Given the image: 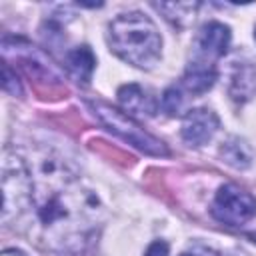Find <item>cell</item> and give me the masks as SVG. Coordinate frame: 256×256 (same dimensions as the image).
<instances>
[{
  "instance_id": "obj_1",
  "label": "cell",
  "mask_w": 256,
  "mask_h": 256,
  "mask_svg": "<svg viewBox=\"0 0 256 256\" xmlns=\"http://www.w3.org/2000/svg\"><path fill=\"white\" fill-rule=\"evenodd\" d=\"M32 202H36L38 218L52 244L68 246L82 234L90 218L96 216V196L84 190L70 176H42L34 186Z\"/></svg>"
},
{
  "instance_id": "obj_2",
  "label": "cell",
  "mask_w": 256,
  "mask_h": 256,
  "mask_svg": "<svg viewBox=\"0 0 256 256\" xmlns=\"http://www.w3.org/2000/svg\"><path fill=\"white\" fill-rule=\"evenodd\" d=\"M108 40L116 56L138 68L154 66L162 52V38L156 24L140 12L114 18L108 26Z\"/></svg>"
},
{
  "instance_id": "obj_3",
  "label": "cell",
  "mask_w": 256,
  "mask_h": 256,
  "mask_svg": "<svg viewBox=\"0 0 256 256\" xmlns=\"http://www.w3.org/2000/svg\"><path fill=\"white\" fill-rule=\"evenodd\" d=\"M90 110L96 114V118L116 136H120L124 142L132 144L140 152H146L150 156H166L168 148L164 146L162 140L146 132L138 122H134L126 112H120L118 108H112L110 104L102 100H88Z\"/></svg>"
},
{
  "instance_id": "obj_4",
  "label": "cell",
  "mask_w": 256,
  "mask_h": 256,
  "mask_svg": "<svg viewBox=\"0 0 256 256\" xmlns=\"http://www.w3.org/2000/svg\"><path fill=\"white\" fill-rule=\"evenodd\" d=\"M212 216L226 226H242L256 216V198L236 184H224L214 196Z\"/></svg>"
},
{
  "instance_id": "obj_5",
  "label": "cell",
  "mask_w": 256,
  "mask_h": 256,
  "mask_svg": "<svg viewBox=\"0 0 256 256\" xmlns=\"http://www.w3.org/2000/svg\"><path fill=\"white\" fill-rule=\"evenodd\" d=\"M2 192H4V204H2L4 220H8L10 214H18L20 210H24L28 202H32L34 186L20 158H10L6 154L2 166Z\"/></svg>"
},
{
  "instance_id": "obj_6",
  "label": "cell",
  "mask_w": 256,
  "mask_h": 256,
  "mask_svg": "<svg viewBox=\"0 0 256 256\" xmlns=\"http://www.w3.org/2000/svg\"><path fill=\"white\" fill-rule=\"evenodd\" d=\"M220 128L218 116L208 108H194L182 120V138L190 146L206 144Z\"/></svg>"
},
{
  "instance_id": "obj_7",
  "label": "cell",
  "mask_w": 256,
  "mask_h": 256,
  "mask_svg": "<svg viewBox=\"0 0 256 256\" xmlns=\"http://www.w3.org/2000/svg\"><path fill=\"white\" fill-rule=\"evenodd\" d=\"M118 100L124 110L140 116H154L158 110V102L150 90L142 88L140 84H124L118 90Z\"/></svg>"
},
{
  "instance_id": "obj_8",
  "label": "cell",
  "mask_w": 256,
  "mask_h": 256,
  "mask_svg": "<svg viewBox=\"0 0 256 256\" xmlns=\"http://www.w3.org/2000/svg\"><path fill=\"white\" fill-rule=\"evenodd\" d=\"M230 46V28L222 22H208L198 34V50L204 56L220 58Z\"/></svg>"
},
{
  "instance_id": "obj_9",
  "label": "cell",
  "mask_w": 256,
  "mask_h": 256,
  "mask_svg": "<svg viewBox=\"0 0 256 256\" xmlns=\"http://www.w3.org/2000/svg\"><path fill=\"white\" fill-rule=\"evenodd\" d=\"M216 76L218 74H216L214 64H208L204 60H196V62L188 64L186 74L182 78V84L190 94H204L206 90H210L214 86Z\"/></svg>"
},
{
  "instance_id": "obj_10",
  "label": "cell",
  "mask_w": 256,
  "mask_h": 256,
  "mask_svg": "<svg viewBox=\"0 0 256 256\" xmlns=\"http://www.w3.org/2000/svg\"><path fill=\"white\" fill-rule=\"evenodd\" d=\"M230 80V96L236 102H246L256 94V68L250 62H234Z\"/></svg>"
},
{
  "instance_id": "obj_11",
  "label": "cell",
  "mask_w": 256,
  "mask_h": 256,
  "mask_svg": "<svg viewBox=\"0 0 256 256\" xmlns=\"http://www.w3.org/2000/svg\"><path fill=\"white\" fill-rule=\"evenodd\" d=\"M20 62L30 76L34 74V76H42V78H48L54 82L60 80V72L56 70V66L42 52H38L34 46H26V50L20 52Z\"/></svg>"
},
{
  "instance_id": "obj_12",
  "label": "cell",
  "mask_w": 256,
  "mask_h": 256,
  "mask_svg": "<svg viewBox=\"0 0 256 256\" xmlns=\"http://www.w3.org/2000/svg\"><path fill=\"white\" fill-rule=\"evenodd\" d=\"M94 64H96V60H94V54L88 46H78L66 54V66H68L70 74L82 84H88L92 70H94Z\"/></svg>"
},
{
  "instance_id": "obj_13",
  "label": "cell",
  "mask_w": 256,
  "mask_h": 256,
  "mask_svg": "<svg viewBox=\"0 0 256 256\" xmlns=\"http://www.w3.org/2000/svg\"><path fill=\"white\" fill-rule=\"evenodd\" d=\"M222 156H224V160L230 166H234V168H246L252 162V148L244 140H240V138H230L222 146Z\"/></svg>"
},
{
  "instance_id": "obj_14",
  "label": "cell",
  "mask_w": 256,
  "mask_h": 256,
  "mask_svg": "<svg viewBox=\"0 0 256 256\" xmlns=\"http://www.w3.org/2000/svg\"><path fill=\"white\" fill-rule=\"evenodd\" d=\"M182 102H184L182 92H180V88H176V86H170V88L164 92V96H162V108H164V112H168L170 116H176V114L180 112Z\"/></svg>"
},
{
  "instance_id": "obj_15",
  "label": "cell",
  "mask_w": 256,
  "mask_h": 256,
  "mask_svg": "<svg viewBox=\"0 0 256 256\" xmlns=\"http://www.w3.org/2000/svg\"><path fill=\"white\" fill-rule=\"evenodd\" d=\"M2 70H4V88H6L10 94H14V96H16V94H22V86H20V82H18V76L12 74L8 62H4Z\"/></svg>"
},
{
  "instance_id": "obj_16",
  "label": "cell",
  "mask_w": 256,
  "mask_h": 256,
  "mask_svg": "<svg viewBox=\"0 0 256 256\" xmlns=\"http://www.w3.org/2000/svg\"><path fill=\"white\" fill-rule=\"evenodd\" d=\"M144 256H168V244L162 242V240H156V242H152L148 246Z\"/></svg>"
},
{
  "instance_id": "obj_17",
  "label": "cell",
  "mask_w": 256,
  "mask_h": 256,
  "mask_svg": "<svg viewBox=\"0 0 256 256\" xmlns=\"http://www.w3.org/2000/svg\"><path fill=\"white\" fill-rule=\"evenodd\" d=\"M2 256H26V254L20 252V250H16V248H6V250L2 252Z\"/></svg>"
},
{
  "instance_id": "obj_18",
  "label": "cell",
  "mask_w": 256,
  "mask_h": 256,
  "mask_svg": "<svg viewBox=\"0 0 256 256\" xmlns=\"http://www.w3.org/2000/svg\"><path fill=\"white\" fill-rule=\"evenodd\" d=\"M182 256H192V254H182Z\"/></svg>"
},
{
  "instance_id": "obj_19",
  "label": "cell",
  "mask_w": 256,
  "mask_h": 256,
  "mask_svg": "<svg viewBox=\"0 0 256 256\" xmlns=\"http://www.w3.org/2000/svg\"><path fill=\"white\" fill-rule=\"evenodd\" d=\"M254 36H256V34H254Z\"/></svg>"
}]
</instances>
